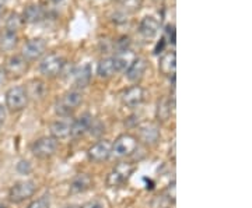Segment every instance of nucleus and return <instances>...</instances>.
Returning a JSON list of instances; mask_svg holds the SVG:
<instances>
[{
    "label": "nucleus",
    "mask_w": 252,
    "mask_h": 208,
    "mask_svg": "<svg viewBox=\"0 0 252 208\" xmlns=\"http://www.w3.org/2000/svg\"><path fill=\"white\" fill-rule=\"evenodd\" d=\"M83 95L80 91H67L55 104V112L61 118H70L73 112L80 106Z\"/></svg>",
    "instance_id": "1"
},
{
    "label": "nucleus",
    "mask_w": 252,
    "mask_h": 208,
    "mask_svg": "<svg viewBox=\"0 0 252 208\" xmlns=\"http://www.w3.org/2000/svg\"><path fill=\"white\" fill-rule=\"evenodd\" d=\"M135 172V165L130 162H119L108 173L107 176V186L111 189H117L124 186L130 179L132 173Z\"/></svg>",
    "instance_id": "2"
},
{
    "label": "nucleus",
    "mask_w": 252,
    "mask_h": 208,
    "mask_svg": "<svg viewBox=\"0 0 252 208\" xmlns=\"http://www.w3.org/2000/svg\"><path fill=\"white\" fill-rule=\"evenodd\" d=\"M4 100H6V108L10 112H20L26 109L28 105V94L26 87L17 85L9 88L4 95Z\"/></svg>",
    "instance_id": "3"
},
{
    "label": "nucleus",
    "mask_w": 252,
    "mask_h": 208,
    "mask_svg": "<svg viewBox=\"0 0 252 208\" xmlns=\"http://www.w3.org/2000/svg\"><path fill=\"white\" fill-rule=\"evenodd\" d=\"M139 144V140L132 134H121L115 140V143L112 144L111 148V155L117 156V158H124L127 155H132L136 151Z\"/></svg>",
    "instance_id": "4"
},
{
    "label": "nucleus",
    "mask_w": 252,
    "mask_h": 208,
    "mask_svg": "<svg viewBox=\"0 0 252 208\" xmlns=\"http://www.w3.org/2000/svg\"><path fill=\"white\" fill-rule=\"evenodd\" d=\"M58 150V140L52 136L41 137L31 144V153L39 159H48Z\"/></svg>",
    "instance_id": "5"
},
{
    "label": "nucleus",
    "mask_w": 252,
    "mask_h": 208,
    "mask_svg": "<svg viewBox=\"0 0 252 208\" xmlns=\"http://www.w3.org/2000/svg\"><path fill=\"white\" fill-rule=\"evenodd\" d=\"M66 66V60L63 56L58 53H49L39 63V70L45 77H56L59 76Z\"/></svg>",
    "instance_id": "6"
},
{
    "label": "nucleus",
    "mask_w": 252,
    "mask_h": 208,
    "mask_svg": "<svg viewBox=\"0 0 252 208\" xmlns=\"http://www.w3.org/2000/svg\"><path fill=\"white\" fill-rule=\"evenodd\" d=\"M36 191V186L34 182L31 181H23L14 183L9 190V199L13 203H23L30 197L34 196Z\"/></svg>",
    "instance_id": "7"
},
{
    "label": "nucleus",
    "mask_w": 252,
    "mask_h": 208,
    "mask_svg": "<svg viewBox=\"0 0 252 208\" xmlns=\"http://www.w3.org/2000/svg\"><path fill=\"white\" fill-rule=\"evenodd\" d=\"M28 70V62L20 54H14V56H10L9 59L6 60L4 64V69L3 72L6 74V77L9 78H18V77H23Z\"/></svg>",
    "instance_id": "8"
},
{
    "label": "nucleus",
    "mask_w": 252,
    "mask_h": 208,
    "mask_svg": "<svg viewBox=\"0 0 252 208\" xmlns=\"http://www.w3.org/2000/svg\"><path fill=\"white\" fill-rule=\"evenodd\" d=\"M160 127L153 122H146L137 126V140L143 141L144 144L154 145L160 140Z\"/></svg>",
    "instance_id": "9"
},
{
    "label": "nucleus",
    "mask_w": 252,
    "mask_h": 208,
    "mask_svg": "<svg viewBox=\"0 0 252 208\" xmlns=\"http://www.w3.org/2000/svg\"><path fill=\"white\" fill-rule=\"evenodd\" d=\"M111 148H112V144L108 140H99L89 148L87 156L91 162H104L111 156Z\"/></svg>",
    "instance_id": "10"
},
{
    "label": "nucleus",
    "mask_w": 252,
    "mask_h": 208,
    "mask_svg": "<svg viewBox=\"0 0 252 208\" xmlns=\"http://www.w3.org/2000/svg\"><path fill=\"white\" fill-rule=\"evenodd\" d=\"M46 51V42L42 38H35V39H30L27 44L23 48V53L21 56L27 60V62H34L36 59H39Z\"/></svg>",
    "instance_id": "11"
},
{
    "label": "nucleus",
    "mask_w": 252,
    "mask_h": 208,
    "mask_svg": "<svg viewBox=\"0 0 252 208\" xmlns=\"http://www.w3.org/2000/svg\"><path fill=\"white\" fill-rule=\"evenodd\" d=\"M121 100L127 108H136L144 101V90L140 85H132L122 92Z\"/></svg>",
    "instance_id": "12"
},
{
    "label": "nucleus",
    "mask_w": 252,
    "mask_h": 208,
    "mask_svg": "<svg viewBox=\"0 0 252 208\" xmlns=\"http://www.w3.org/2000/svg\"><path fill=\"white\" fill-rule=\"evenodd\" d=\"M73 120L70 118H62L55 120L51 125V136L56 140H62L72 136Z\"/></svg>",
    "instance_id": "13"
},
{
    "label": "nucleus",
    "mask_w": 252,
    "mask_h": 208,
    "mask_svg": "<svg viewBox=\"0 0 252 208\" xmlns=\"http://www.w3.org/2000/svg\"><path fill=\"white\" fill-rule=\"evenodd\" d=\"M146 69H147V63H146L143 57H135L126 69V78L129 81L137 82L139 80L143 78Z\"/></svg>",
    "instance_id": "14"
},
{
    "label": "nucleus",
    "mask_w": 252,
    "mask_h": 208,
    "mask_svg": "<svg viewBox=\"0 0 252 208\" xmlns=\"http://www.w3.org/2000/svg\"><path fill=\"white\" fill-rule=\"evenodd\" d=\"M174 110H175V98H162L157 102L156 119L161 123L167 122L170 120Z\"/></svg>",
    "instance_id": "15"
},
{
    "label": "nucleus",
    "mask_w": 252,
    "mask_h": 208,
    "mask_svg": "<svg viewBox=\"0 0 252 208\" xmlns=\"http://www.w3.org/2000/svg\"><path fill=\"white\" fill-rule=\"evenodd\" d=\"M158 29H160V23H158V20L156 17H153V16L144 17L143 20L140 21V26H139V32H140L142 36L146 38V39H150V38H153V36L157 35Z\"/></svg>",
    "instance_id": "16"
},
{
    "label": "nucleus",
    "mask_w": 252,
    "mask_h": 208,
    "mask_svg": "<svg viewBox=\"0 0 252 208\" xmlns=\"http://www.w3.org/2000/svg\"><path fill=\"white\" fill-rule=\"evenodd\" d=\"M46 16L45 9L39 4H31L26 7V10L23 11V21L24 23H28V24H35V23H39L42 21Z\"/></svg>",
    "instance_id": "17"
},
{
    "label": "nucleus",
    "mask_w": 252,
    "mask_h": 208,
    "mask_svg": "<svg viewBox=\"0 0 252 208\" xmlns=\"http://www.w3.org/2000/svg\"><path fill=\"white\" fill-rule=\"evenodd\" d=\"M175 69H177V56L174 52L162 54L160 62H158V70L164 76L174 77L175 76Z\"/></svg>",
    "instance_id": "18"
},
{
    "label": "nucleus",
    "mask_w": 252,
    "mask_h": 208,
    "mask_svg": "<svg viewBox=\"0 0 252 208\" xmlns=\"http://www.w3.org/2000/svg\"><path fill=\"white\" fill-rule=\"evenodd\" d=\"M93 116L89 113L81 115L80 118L73 120L72 126V137H81L84 136L87 131H90V127L93 125Z\"/></svg>",
    "instance_id": "19"
},
{
    "label": "nucleus",
    "mask_w": 252,
    "mask_h": 208,
    "mask_svg": "<svg viewBox=\"0 0 252 208\" xmlns=\"http://www.w3.org/2000/svg\"><path fill=\"white\" fill-rule=\"evenodd\" d=\"M93 184V179L90 175L87 173H79L77 176L73 178L72 183H70V193L73 194H80L87 191Z\"/></svg>",
    "instance_id": "20"
},
{
    "label": "nucleus",
    "mask_w": 252,
    "mask_h": 208,
    "mask_svg": "<svg viewBox=\"0 0 252 208\" xmlns=\"http://www.w3.org/2000/svg\"><path fill=\"white\" fill-rule=\"evenodd\" d=\"M117 63H115V57H105L102 60H99L97 66V74L101 78H109L117 73Z\"/></svg>",
    "instance_id": "21"
},
{
    "label": "nucleus",
    "mask_w": 252,
    "mask_h": 208,
    "mask_svg": "<svg viewBox=\"0 0 252 208\" xmlns=\"http://www.w3.org/2000/svg\"><path fill=\"white\" fill-rule=\"evenodd\" d=\"M93 73H91L90 63H86L81 66L77 72H74V81H76V87L77 88H86L91 81Z\"/></svg>",
    "instance_id": "22"
},
{
    "label": "nucleus",
    "mask_w": 252,
    "mask_h": 208,
    "mask_svg": "<svg viewBox=\"0 0 252 208\" xmlns=\"http://www.w3.org/2000/svg\"><path fill=\"white\" fill-rule=\"evenodd\" d=\"M18 42V36L16 32H11V31H3L0 34V49L4 51V52H10L13 51Z\"/></svg>",
    "instance_id": "23"
},
{
    "label": "nucleus",
    "mask_w": 252,
    "mask_h": 208,
    "mask_svg": "<svg viewBox=\"0 0 252 208\" xmlns=\"http://www.w3.org/2000/svg\"><path fill=\"white\" fill-rule=\"evenodd\" d=\"M24 24L23 18L17 13H10V16L6 18V24H4V29L6 31H11V32H17Z\"/></svg>",
    "instance_id": "24"
},
{
    "label": "nucleus",
    "mask_w": 252,
    "mask_h": 208,
    "mask_svg": "<svg viewBox=\"0 0 252 208\" xmlns=\"http://www.w3.org/2000/svg\"><path fill=\"white\" fill-rule=\"evenodd\" d=\"M119 4L127 13H136L142 7L143 0H119Z\"/></svg>",
    "instance_id": "25"
},
{
    "label": "nucleus",
    "mask_w": 252,
    "mask_h": 208,
    "mask_svg": "<svg viewBox=\"0 0 252 208\" xmlns=\"http://www.w3.org/2000/svg\"><path fill=\"white\" fill-rule=\"evenodd\" d=\"M80 208H108V203H107V200L105 199H94L90 200V201H87L86 204H83Z\"/></svg>",
    "instance_id": "26"
},
{
    "label": "nucleus",
    "mask_w": 252,
    "mask_h": 208,
    "mask_svg": "<svg viewBox=\"0 0 252 208\" xmlns=\"http://www.w3.org/2000/svg\"><path fill=\"white\" fill-rule=\"evenodd\" d=\"M164 39H165V42H168V44H171V45H175L177 36H175V27H174L172 24H168V26L165 27V35H164Z\"/></svg>",
    "instance_id": "27"
},
{
    "label": "nucleus",
    "mask_w": 252,
    "mask_h": 208,
    "mask_svg": "<svg viewBox=\"0 0 252 208\" xmlns=\"http://www.w3.org/2000/svg\"><path fill=\"white\" fill-rule=\"evenodd\" d=\"M49 199H48V196H42V197H39L35 201H32L27 208H49Z\"/></svg>",
    "instance_id": "28"
},
{
    "label": "nucleus",
    "mask_w": 252,
    "mask_h": 208,
    "mask_svg": "<svg viewBox=\"0 0 252 208\" xmlns=\"http://www.w3.org/2000/svg\"><path fill=\"white\" fill-rule=\"evenodd\" d=\"M129 46H130V39L129 36H122L119 38V41L117 42V48L119 51V53H125L129 51Z\"/></svg>",
    "instance_id": "29"
},
{
    "label": "nucleus",
    "mask_w": 252,
    "mask_h": 208,
    "mask_svg": "<svg viewBox=\"0 0 252 208\" xmlns=\"http://www.w3.org/2000/svg\"><path fill=\"white\" fill-rule=\"evenodd\" d=\"M165 197H167L168 201L175 203V197H177V194H175V182L174 181L167 186V189H165Z\"/></svg>",
    "instance_id": "30"
},
{
    "label": "nucleus",
    "mask_w": 252,
    "mask_h": 208,
    "mask_svg": "<svg viewBox=\"0 0 252 208\" xmlns=\"http://www.w3.org/2000/svg\"><path fill=\"white\" fill-rule=\"evenodd\" d=\"M167 45V42H165V39H164V36H161V39L157 42V45L154 48V54H160L164 51V48Z\"/></svg>",
    "instance_id": "31"
},
{
    "label": "nucleus",
    "mask_w": 252,
    "mask_h": 208,
    "mask_svg": "<svg viewBox=\"0 0 252 208\" xmlns=\"http://www.w3.org/2000/svg\"><path fill=\"white\" fill-rule=\"evenodd\" d=\"M17 169H18V172L28 173L30 171H31V166H30V163H28L27 161H21V162L17 165Z\"/></svg>",
    "instance_id": "32"
},
{
    "label": "nucleus",
    "mask_w": 252,
    "mask_h": 208,
    "mask_svg": "<svg viewBox=\"0 0 252 208\" xmlns=\"http://www.w3.org/2000/svg\"><path fill=\"white\" fill-rule=\"evenodd\" d=\"M4 122H6V108L3 105H0V129L3 127Z\"/></svg>",
    "instance_id": "33"
},
{
    "label": "nucleus",
    "mask_w": 252,
    "mask_h": 208,
    "mask_svg": "<svg viewBox=\"0 0 252 208\" xmlns=\"http://www.w3.org/2000/svg\"><path fill=\"white\" fill-rule=\"evenodd\" d=\"M4 78H6V74L3 70H0V85H1V82L4 81Z\"/></svg>",
    "instance_id": "34"
},
{
    "label": "nucleus",
    "mask_w": 252,
    "mask_h": 208,
    "mask_svg": "<svg viewBox=\"0 0 252 208\" xmlns=\"http://www.w3.org/2000/svg\"><path fill=\"white\" fill-rule=\"evenodd\" d=\"M3 14V7H1V4H0V16Z\"/></svg>",
    "instance_id": "35"
},
{
    "label": "nucleus",
    "mask_w": 252,
    "mask_h": 208,
    "mask_svg": "<svg viewBox=\"0 0 252 208\" xmlns=\"http://www.w3.org/2000/svg\"><path fill=\"white\" fill-rule=\"evenodd\" d=\"M0 208H6V206L4 204H0Z\"/></svg>",
    "instance_id": "36"
},
{
    "label": "nucleus",
    "mask_w": 252,
    "mask_h": 208,
    "mask_svg": "<svg viewBox=\"0 0 252 208\" xmlns=\"http://www.w3.org/2000/svg\"><path fill=\"white\" fill-rule=\"evenodd\" d=\"M52 1H55V3H59V1H62V0H52Z\"/></svg>",
    "instance_id": "37"
}]
</instances>
